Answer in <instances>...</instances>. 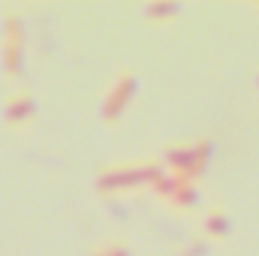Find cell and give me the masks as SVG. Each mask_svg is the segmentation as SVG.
<instances>
[{
  "label": "cell",
  "instance_id": "obj_1",
  "mask_svg": "<svg viewBox=\"0 0 259 256\" xmlns=\"http://www.w3.org/2000/svg\"><path fill=\"white\" fill-rule=\"evenodd\" d=\"M163 160H133V163H115L109 169L100 172L97 178V187L100 193H127L136 190L142 184H154L160 175H163Z\"/></svg>",
  "mask_w": 259,
  "mask_h": 256
},
{
  "label": "cell",
  "instance_id": "obj_2",
  "mask_svg": "<svg viewBox=\"0 0 259 256\" xmlns=\"http://www.w3.org/2000/svg\"><path fill=\"white\" fill-rule=\"evenodd\" d=\"M211 154H214V142L211 139H196V142H184V145H172L166 154H163V169L196 184L205 172H208V163H211Z\"/></svg>",
  "mask_w": 259,
  "mask_h": 256
},
{
  "label": "cell",
  "instance_id": "obj_3",
  "mask_svg": "<svg viewBox=\"0 0 259 256\" xmlns=\"http://www.w3.org/2000/svg\"><path fill=\"white\" fill-rule=\"evenodd\" d=\"M136 94H139V75L133 69H121L115 75V81L109 84L106 100H103V118H106V124H118L121 121V115L133 106Z\"/></svg>",
  "mask_w": 259,
  "mask_h": 256
},
{
  "label": "cell",
  "instance_id": "obj_4",
  "mask_svg": "<svg viewBox=\"0 0 259 256\" xmlns=\"http://www.w3.org/2000/svg\"><path fill=\"white\" fill-rule=\"evenodd\" d=\"M202 238L205 241H226L229 238V232H232V217H229V211L223 208V205H214L208 214H205V220H202Z\"/></svg>",
  "mask_w": 259,
  "mask_h": 256
},
{
  "label": "cell",
  "instance_id": "obj_5",
  "mask_svg": "<svg viewBox=\"0 0 259 256\" xmlns=\"http://www.w3.org/2000/svg\"><path fill=\"white\" fill-rule=\"evenodd\" d=\"M36 115V103L27 91H18L9 103H6V124L9 127H24L30 118Z\"/></svg>",
  "mask_w": 259,
  "mask_h": 256
},
{
  "label": "cell",
  "instance_id": "obj_6",
  "mask_svg": "<svg viewBox=\"0 0 259 256\" xmlns=\"http://www.w3.org/2000/svg\"><path fill=\"white\" fill-rule=\"evenodd\" d=\"M166 205H169V208H175V211H190V208H196V205H199V190H196V184L184 181Z\"/></svg>",
  "mask_w": 259,
  "mask_h": 256
},
{
  "label": "cell",
  "instance_id": "obj_7",
  "mask_svg": "<svg viewBox=\"0 0 259 256\" xmlns=\"http://www.w3.org/2000/svg\"><path fill=\"white\" fill-rule=\"evenodd\" d=\"M178 12H181L178 3H151V6L145 9V18H148L151 24H169Z\"/></svg>",
  "mask_w": 259,
  "mask_h": 256
},
{
  "label": "cell",
  "instance_id": "obj_8",
  "mask_svg": "<svg viewBox=\"0 0 259 256\" xmlns=\"http://www.w3.org/2000/svg\"><path fill=\"white\" fill-rule=\"evenodd\" d=\"M184 184V178H178V175H172V172H163L151 187H154V193H157V199H163V202H169L172 196H175V190Z\"/></svg>",
  "mask_w": 259,
  "mask_h": 256
},
{
  "label": "cell",
  "instance_id": "obj_9",
  "mask_svg": "<svg viewBox=\"0 0 259 256\" xmlns=\"http://www.w3.org/2000/svg\"><path fill=\"white\" fill-rule=\"evenodd\" d=\"M211 250V241H205V238H190V244H184L178 256H205Z\"/></svg>",
  "mask_w": 259,
  "mask_h": 256
},
{
  "label": "cell",
  "instance_id": "obj_10",
  "mask_svg": "<svg viewBox=\"0 0 259 256\" xmlns=\"http://www.w3.org/2000/svg\"><path fill=\"white\" fill-rule=\"evenodd\" d=\"M91 256H130V250H127L124 241H112V244H106V247H97Z\"/></svg>",
  "mask_w": 259,
  "mask_h": 256
},
{
  "label": "cell",
  "instance_id": "obj_11",
  "mask_svg": "<svg viewBox=\"0 0 259 256\" xmlns=\"http://www.w3.org/2000/svg\"><path fill=\"white\" fill-rule=\"evenodd\" d=\"M256 84H259V78H256Z\"/></svg>",
  "mask_w": 259,
  "mask_h": 256
}]
</instances>
